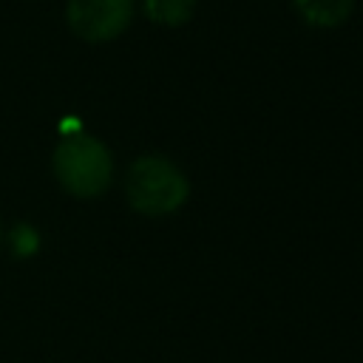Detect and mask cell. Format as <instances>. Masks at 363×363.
Wrapping results in <instances>:
<instances>
[{
  "mask_svg": "<svg viewBox=\"0 0 363 363\" xmlns=\"http://www.w3.org/2000/svg\"><path fill=\"white\" fill-rule=\"evenodd\" d=\"M37 247H40L37 230H34L31 224H17L14 233H11V250H14L20 258H28V255L37 252Z\"/></svg>",
  "mask_w": 363,
  "mask_h": 363,
  "instance_id": "8992f818",
  "label": "cell"
},
{
  "mask_svg": "<svg viewBox=\"0 0 363 363\" xmlns=\"http://www.w3.org/2000/svg\"><path fill=\"white\" fill-rule=\"evenodd\" d=\"M54 176L77 199H96L111 187L113 159L91 133H68L54 147Z\"/></svg>",
  "mask_w": 363,
  "mask_h": 363,
  "instance_id": "6da1fadb",
  "label": "cell"
},
{
  "mask_svg": "<svg viewBox=\"0 0 363 363\" xmlns=\"http://www.w3.org/2000/svg\"><path fill=\"white\" fill-rule=\"evenodd\" d=\"M133 17V0H68V28L85 43L116 40Z\"/></svg>",
  "mask_w": 363,
  "mask_h": 363,
  "instance_id": "3957f363",
  "label": "cell"
},
{
  "mask_svg": "<svg viewBox=\"0 0 363 363\" xmlns=\"http://www.w3.org/2000/svg\"><path fill=\"white\" fill-rule=\"evenodd\" d=\"M292 3L295 11L315 28H335L354 9V0H292Z\"/></svg>",
  "mask_w": 363,
  "mask_h": 363,
  "instance_id": "277c9868",
  "label": "cell"
},
{
  "mask_svg": "<svg viewBox=\"0 0 363 363\" xmlns=\"http://www.w3.org/2000/svg\"><path fill=\"white\" fill-rule=\"evenodd\" d=\"M184 173L164 156H139L125 176L128 204L142 216H170L187 201Z\"/></svg>",
  "mask_w": 363,
  "mask_h": 363,
  "instance_id": "7a4b0ae2",
  "label": "cell"
},
{
  "mask_svg": "<svg viewBox=\"0 0 363 363\" xmlns=\"http://www.w3.org/2000/svg\"><path fill=\"white\" fill-rule=\"evenodd\" d=\"M0 241H3V227H0Z\"/></svg>",
  "mask_w": 363,
  "mask_h": 363,
  "instance_id": "52a82bcc",
  "label": "cell"
},
{
  "mask_svg": "<svg viewBox=\"0 0 363 363\" xmlns=\"http://www.w3.org/2000/svg\"><path fill=\"white\" fill-rule=\"evenodd\" d=\"M145 14L159 26H182L193 17L196 0H142Z\"/></svg>",
  "mask_w": 363,
  "mask_h": 363,
  "instance_id": "5b68a950",
  "label": "cell"
}]
</instances>
